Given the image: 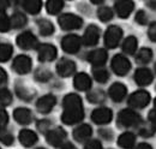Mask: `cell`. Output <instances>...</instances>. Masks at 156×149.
Instances as JSON below:
<instances>
[{
  "instance_id": "obj_45",
  "label": "cell",
  "mask_w": 156,
  "mask_h": 149,
  "mask_svg": "<svg viewBox=\"0 0 156 149\" xmlns=\"http://www.w3.org/2000/svg\"><path fill=\"white\" fill-rule=\"evenodd\" d=\"M149 120H150V123L153 125V129L156 130V108L153 110V111H150V113H149Z\"/></svg>"
},
{
  "instance_id": "obj_27",
  "label": "cell",
  "mask_w": 156,
  "mask_h": 149,
  "mask_svg": "<svg viewBox=\"0 0 156 149\" xmlns=\"http://www.w3.org/2000/svg\"><path fill=\"white\" fill-rule=\"evenodd\" d=\"M137 38L135 36H129L127 38H125L124 43H122V51L126 54H135V52L137 51Z\"/></svg>"
},
{
  "instance_id": "obj_54",
  "label": "cell",
  "mask_w": 156,
  "mask_h": 149,
  "mask_svg": "<svg viewBox=\"0 0 156 149\" xmlns=\"http://www.w3.org/2000/svg\"><path fill=\"white\" fill-rule=\"evenodd\" d=\"M0 149H1V148H0Z\"/></svg>"
},
{
  "instance_id": "obj_3",
  "label": "cell",
  "mask_w": 156,
  "mask_h": 149,
  "mask_svg": "<svg viewBox=\"0 0 156 149\" xmlns=\"http://www.w3.org/2000/svg\"><path fill=\"white\" fill-rule=\"evenodd\" d=\"M140 117L132 110H122L118 115V124L124 128H130L139 124Z\"/></svg>"
},
{
  "instance_id": "obj_19",
  "label": "cell",
  "mask_w": 156,
  "mask_h": 149,
  "mask_svg": "<svg viewBox=\"0 0 156 149\" xmlns=\"http://www.w3.org/2000/svg\"><path fill=\"white\" fill-rule=\"evenodd\" d=\"M73 84L76 87V89L80 90V92H85L88 89H90L91 87V79L90 77L84 72H80L75 76V79H73Z\"/></svg>"
},
{
  "instance_id": "obj_49",
  "label": "cell",
  "mask_w": 156,
  "mask_h": 149,
  "mask_svg": "<svg viewBox=\"0 0 156 149\" xmlns=\"http://www.w3.org/2000/svg\"><path fill=\"white\" fill-rule=\"evenodd\" d=\"M61 149H77L72 143H65V144H62V148Z\"/></svg>"
},
{
  "instance_id": "obj_13",
  "label": "cell",
  "mask_w": 156,
  "mask_h": 149,
  "mask_svg": "<svg viewBox=\"0 0 156 149\" xmlns=\"http://www.w3.org/2000/svg\"><path fill=\"white\" fill-rule=\"evenodd\" d=\"M13 70L20 74H28L31 70V59L28 56H18L13 60Z\"/></svg>"
},
{
  "instance_id": "obj_40",
  "label": "cell",
  "mask_w": 156,
  "mask_h": 149,
  "mask_svg": "<svg viewBox=\"0 0 156 149\" xmlns=\"http://www.w3.org/2000/svg\"><path fill=\"white\" fill-rule=\"evenodd\" d=\"M37 128H39V130L41 132H48V131L51 130V122H48V120H41L37 123Z\"/></svg>"
},
{
  "instance_id": "obj_2",
  "label": "cell",
  "mask_w": 156,
  "mask_h": 149,
  "mask_svg": "<svg viewBox=\"0 0 156 149\" xmlns=\"http://www.w3.org/2000/svg\"><path fill=\"white\" fill-rule=\"evenodd\" d=\"M58 23L60 28H62L64 30H73V29H78L82 27L83 20L80 17H78L73 13H65L59 17Z\"/></svg>"
},
{
  "instance_id": "obj_23",
  "label": "cell",
  "mask_w": 156,
  "mask_h": 149,
  "mask_svg": "<svg viewBox=\"0 0 156 149\" xmlns=\"http://www.w3.org/2000/svg\"><path fill=\"white\" fill-rule=\"evenodd\" d=\"M20 142L24 147H31L37 142V135L34 131L24 129L20 132Z\"/></svg>"
},
{
  "instance_id": "obj_41",
  "label": "cell",
  "mask_w": 156,
  "mask_h": 149,
  "mask_svg": "<svg viewBox=\"0 0 156 149\" xmlns=\"http://www.w3.org/2000/svg\"><path fill=\"white\" fill-rule=\"evenodd\" d=\"M0 142H2L6 146H10L13 143V136L10 133H2L0 135Z\"/></svg>"
},
{
  "instance_id": "obj_10",
  "label": "cell",
  "mask_w": 156,
  "mask_h": 149,
  "mask_svg": "<svg viewBox=\"0 0 156 149\" xmlns=\"http://www.w3.org/2000/svg\"><path fill=\"white\" fill-rule=\"evenodd\" d=\"M16 42L22 49H33L37 47V40L30 31H24L20 34Z\"/></svg>"
},
{
  "instance_id": "obj_37",
  "label": "cell",
  "mask_w": 156,
  "mask_h": 149,
  "mask_svg": "<svg viewBox=\"0 0 156 149\" xmlns=\"http://www.w3.org/2000/svg\"><path fill=\"white\" fill-rule=\"evenodd\" d=\"M11 28L10 18L6 16L5 12L0 11V33H5Z\"/></svg>"
},
{
  "instance_id": "obj_35",
  "label": "cell",
  "mask_w": 156,
  "mask_h": 149,
  "mask_svg": "<svg viewBox=\"0 0 156 149\" xmlns=\"http://www.w3.org/2000/svg\"><path fill=\"white\" fill-rule=\"evenodd\" d=\"M98 16L100 20L108 22V20H111V19L113 18V11L109 7H101V9H98Z\"/></svg>"
},
{
  "instance_id": "obj_47",
  "label": "cell",
  "mask_w": 156,
  "mask_h": 149,
  "mask_svg": "<svg viewBox=\"0 0 156 149\" xmlns=\"http://www.w3.org/2000/svg\"><path fill=\"white\" fill-rule=\"evenodd\" d=\"M9 6H10V1L9 0H0V11L4 12Z\"/></svg>"
},
{
  "instance_id": "obj_34",
  "label": "cell",
  "mask_w": 156,
  "mask_h": 149,
  "mask_svg": "<svg viewBox=\"0 0 156 149\" xmlns=\"http://www.w3.org/2000/svg\"><path fill=\"white\" fill-rule=\"evenodd\" d=\"M16 93L17 95L20 96L22 100H24V101H30L31 99H33V92L31 90H29V89H27L24 85H18V87H16Z\"/></svg>"
},
{
  "instance_id": "obj_26",
  "label": "cell",
  "mask_w": 156,
  "mask_h": 149,
  "mask_svg": "<svg viewBox=\"0 0 156 149\" xmlns=\"http://www.w3.org/2000/svg\"><path fill=\"white\" fill-rule=\"evenodd\" d=\"M37 27H39L40 34L43 36H48V35L54 33V25L52 24V22H49L47 19L37 20Z\"/></svg>"
},
{
  "instance_id": "obj_48",
  "label": "cell",
  "mask_w": 156,
  "mask_h": 149,
  "mask_svg": "<svg viewBox=\"0 0 156 149\" xmlns=\"http://www.w3.org/2000/svg\"><path fill=\"white\" fill-rule=\"evenodd\" d=\"M135 149H153V148H151V146L148 144V143H139Z\"/></svg>"
},
{
  "instance_id": "obj_21",
  "label": "cell",
  "mask_w": 156,
  "mask_h": 149,
  "mask_svg": "<svg viewBox=\"0 0 156 149\" xmlns=\"http://www.w3.org/2000/svg\"><path fill=\"white\" fill-rule=\"evenodd\" d=\"M88 60L94 65V66H102L106 61H107V52L105 49H95L93 52L89 53L88 56Z\"/></svg>"
},
{
  "instance_id": "obj_46",
  "label": "cell",
  "mask_w": 156,
  "mask_h": 149,
  "mask_svg": "<svg viewBox=\"0 0 156 149\" xmlns=\"http://www.w3.org/2000/svg\"><path fill=\"white\" fill-rule=\"evenodd\" d=\"M6 81H7V74H6V71L4 69L0 67V85L4 84Z\"/></svg>"
},
{
  "instance_id": "obj_36",
  "label": "cell",
  "mask_w": 156,
  "mask_h": 149,
  "mask_svg": "<svg viewBox=\"0 0 156 149\" xmlns=\"http://www.w3.org/2000/svg\"><path fill=\"white\" fill-rule=\"evenodd\" d=\"M12 102V94L10 93V90L2 88L0 89V106H7Z\"/></svg>"
},
{
  "instance_id": "obj_7",
  "label": "cell",
  "mask_w": 156,
  "mask_h": 149,
  "mask_svg": "<svg viewBox=\"0 0 156 149\" xmlns=\"http://www.w3.org/2000/svg\"><path fill=\"white\" fill-rule=\"evenodd\" d=\"M112 118H113V112L107 107H98L91 113L93 122L98 125H105V124L111 123Z\"/></svg>"
},
{
  "instance_id": "obj_11",
  "label": "cell",
  "mask_w": 156,
  "mask_h": 149,
  "mask_svg": "<svg viewBox=\"0 0 156 149\" xmlns=\"http://www.w3.org/2000/svg\"><path fill=\"white\" fill-rule=\"evenodd\" d=\"M76 71V64L66 58L60 59L57 64V72L61 77H70L71 74H75Z\"/></svg>"
},
{
  "instance_id": "obj_8",
  "label": "cell",
  "mask_w": 156,
  "mask_h": 149,
  "mask_svg": "<svg viewBox=\"0 0 156 149\" xmlns=\"http://www.w3.org/2000/svg\"><path fill=\"white\" fill-rule=\"evenodd\" d=\"M80 38L77 35H66L61 41V47L66 53H77L80 48Z\"/></svg>"
},
{
  "instance_id": "obj_5",
  "label": "cell",
  "mask_w": 156,
  "mask_h": 149,
  "mask_svg": "<svg viewBox=\"0 0 156 149\" xmlns=\"http://www.w3.org/2000/svg\"><path fill=\"white\" fill-rule=\"evenodd\" d=\"M111 65H112L113 71H114L118 76H124V74H126L130 71V69H131V63H130V60H129L126 56H121V54L114 56V58L112 59Z\"/></svg>"
},
{
  "instance_id": "obj_1",
  "label": "cell",
  "mask_w": 156,
  "mask_h": 149,
  "mask_svg": "<svg viewBox=\"0 0 156 149\" xmlns=\"http://www.w3.org/2000/svg\"><path fill=\"white\" fill-rule=\"evenodd\" d=\"M64 112L61 115L62 123L73 125L84 118V111L82 106V99L77 94H67L62 100Z\"/></svg>"
},
{
  "instance_id": "obj_44",
  "label": "cell",
  "mask_w": 156,
  "mask_h": 149,
  "mask_svg": "<svg viewBox=\"0 0 156 149\" xmlns=\"http://www.w3.org/2000/svg\"><path fill=\"white\" fill-rule=\"evenodd\" d=\"M136 20L139 23V24H145L147 23V15L144 11H138L136 15Z\"/></svg>"
},
{
  "instance_id": "obj_29",
  "label": "cell",
  "mask_w": 156,
  "mask_h": 149,
  "mask_svg": "<svg viewBox=\"0 0 156 149\" xmlns=\"http://www.w3.org/2000/svg\"><path fill=\"white\" fill-rule=\"evenodd\" d=\"M10 22H11V27L13 29H20L27 24V17L23 13L17 12V13L12 15V17L10 18Z\"/></svg>"
},
{
  "instance_id": "obj_12",
  "label": "cell",
  "mask_w": 156,
  "mask_h": 149,
  "mask_svg": "<svg viewBox=\"0 0 156 149\" xmlns=\"http://www.w3.org/2000/svg\"><path fill=\"white\" fill-rule=\"evenodd\" d=\"M58 54L57 48L53 45L49 43H43L39 47V60L47 63V61H52L55 59V56Z\"/></svg>"
},
{
  "instance_id": "obj_4",
  "label": "cell",
  "mask_w": 156,
  "mask_h": 149,
  "mask_svg": "<svg viewBox=\"0 0 156 149\" xmlns=\"http://www.w3.org/2000/svg\"><path fill=\"white\" fill-rule=\"evenodd\" d=\"M122 37V30L117 27V25H112L107 29L106 34H105V45L108 48H115L120 40Z\"/></svg>"
},
{
  "instance_id": "obj_42",
  "label": "cell",
  "mask_w": 156,
  "mask_h": 149,
  "mask_svg": "<svg viewBox=\"0 0 156 149\" xmlns=\"http://www.w3.org/2000/svg\"><path fill=\"white\" fill-rule=\"evenodd\" d=\"M84 149H102V146H101V143L98 142V140H93V141H89L85 144Z\"/></svg>"
},
{
  "instance_id": "obj_30",
  "label": "cell",
  "mask_w": 156,
  "mask_h": 149,
  "mask_svg": "<svg viewBox=\"0 0 156 149\" xmlns=\"http://www.w3.org/2000/svg\"><path fill=\"white\" fill-rule=\"evenodd\" d=\"M13 48L9 43H0V63L7 61L12 56Z\"/></svg>"
},
{
  "instance_id": "obj_9",
  "label": "cell",
  "mask_w": 156,
  "mask_h": 149,
  "mask_svg": "<svg viewBox=\"0 0 156 149\" xmlns=\"http://www.w3.org/2000/svg\"><path fill=\"white\" fill-rule=\"evenodd\" d=\"M66 138V132L62 130L61 128H55L52 129L46 133V140L47 142L53 146V147H60L64 144V141Z\"/></svg>"
},
{
  "instance_id": "obj_24",
  "label": "cell",
  "mask_w": 156,
  "mask_h": 149,
  "mask_svg": "<svg viewBox=\"0 0 156 149\" xmlns=\"http://www.w3.org/2000/svg\"><path fill=\"white\" fill-rule=\"evenodd\" d=\"M136 136L132 132H124L118 138V144L124 149H131L135 146Z\"/></svg>"
},
{
  "instance_id": "obj_32",
  "label": "cell",
  "mask_w": 156,
  "mask_h": 149,
  "mask_svg": "<svg viewBox=\"0 0 156 149\" xmlns=\"http://www.w3.org/2000/svg\"><path fill=\"white\" fill-rule=\"evenodd\" d=\"M93 74H94V78H95L98 82H100V83H105V82H107L108 78H109L108 71H107L106 69H103L102 66H98L96 69H94Z\"/></svg>"
},
{
  "instance_id": "obj_51",
  "label": "cell",
  "mask_w": 156,
  "mask_h": 149,
  "mask_svg": "<svg viewBox=\"0 0 156 149\" xmlns=\"http://www.w3.org/2000/svg\"><path fill=\"white\" fill-rule=\"evenodd\" d=\"M155 108H156V99H155Z\"/></svg>"
},
{
  "instance_id": "obj_14",
  "label": "cell",
  "mask_w": 156,
  "mask_h": 149,
  "mask_svg": "<svg viewBox=\"0 0 156 149\" xmlns=\"http://www.w3.org/2000/svg\"><path fill=\"white\" fill-rule=\"evenodd\" d=\"M55 104H57L55 96L48 94V95H44V96H42L41 99L37 100L36 108L41 113H49V112L53 110V107L55 106Z\"/></svg>"
},
{
  "instance_id": "obj_17",
  "label": "cell",
  "mask_w": 156,
  "mask_h": 149,
  "mask_svg": "<svg viewBox=\"0 0 156 149\" xmlns=\"http://www.w3.org/2000/svg\"><path fill=\"white\" fill-rule=\"evenodd\" d=\"M126 93H127L126 87L122 83H114V84H112L109 90H108L109 97L113 101H115V102L122 101L125 99V96H126Z\"/></svg>"
},
{
  "instance_id": "obj_16",
  "label": "cell",
  "mask_w": 156,
  "mask_h": 149,
  "mask_svg": "<svg viewBox=\"0 0 156 149\" xmlns=\"http://www.w3.org/2000/svg\"><path fill=\"white\" fill-rule=\"evenodd\" d=\"M98 37H100V29L96 25H89L88 29L85 30L84 35L82 37V41L85 46H95L98 42Z\"/></svg>"
},
{
  "instance_id": "obj_50",
  "label": "cell",
  "mask_w": 156,
  "mask_h": 149,
  "mask_svg": "<svg viewBox=\"0 0 156 149\" xmlns=\"http://www.w3.org/2000/svg\"><path fill=\"white\" fill-rule=\"evenodd\" d=\"M103 1H105V0H91V2H93V4H102V2H103Z\"/></svg>"
},
{
  "instance_id": "obj_18",
  "label": "cell",
  "mask_w": 156,
  "mask_h": 149,
  "mask_svg": "<svg viewBox=\"0 0 156 149\" xmlns=\"http://www.w3.org/2000/svg\"><path fill=\"white\" fill-rule=\"evenodd\" d=\"M154 76L151 74V71L147 67H140L135 72V81L137 84L139 85H148L153 82Z\"/></svg>"
},
{
  "instance_id": "obj_53",
  "label": "cell",
  "mask_w": 156,
  "mask_h": 149,
  "mask_svg": "<svg viewBox=\"0 0 156 149\" xmlns=\"http://www.w3.org/2000/svg\"><path fill=\"white\" fill-rule=\"evenodd\" d=\"M37 149H44V148H37Z\"/></svg>"
},
{
  "instance_id": "obj_22",
  "label": "cell",
  "mask_w": 156,
  "mask_h": 149,
  "mask_svg": "<svg viewBox=\"0 0 156 149\" xmlns=\"http://www.w3.org/2000/svg\"><path fill=\"white\" fill-rule=\"evenodd\" d=\"M93 130L88 124H82L73 131V138L77 142H85L89 140V137L91 136Z\"/></svg>"
},
{
  "instance_id": "obj_15",
  "label": "cell",
  "mask_w": 156,
  "mask_h": 149,
  "mask_svg": "<svg viewBox=\"0 0 156 149\" xmlns=\"http://www.w3.org/2000/svg\"><path fill=\"white\" fill-rule=\"evenodd\" d=\"M118 16L121 18H127L135 9V4L132 0H118L114 5Z\"/></svg>"
},
{
  "instance_id": "obj_39",
  "label": "cell",
  "mask_w": 156,
  "mask_h": 149,
  "mask_svg": "<svg viewBox=\"0 0 156 149\" xmlns=\"http://www.w3.org/2000/svg\"><path fill=\"white\" fill-rule=\"evenodd\" d=\"M9 123V114L7 112L2 108H0V131H2V129L6 126V124Z\"/></svg>"
},
{
  "instance_id": "obj_6",
  "label": "cell",
  "mask_w": 156,
  "mask_h": 149,
  "mask_svg": "<svg viewBox=\"0 0 156 149\" xmlns=\"http://www.w3.org/2000/svg\"><path fill=\"white\" fill-rule=\"evenodd\" d=\"M150 102V94L145 90H137L129 99V104L135 108H144Z\"/></svg>"
},
{
  "instance_id": "obj_43",
  "label": "cell",
  "mask_w": 156,
  "mask_h": 149,
  "mask_svg": "<svg viewBox=\"0 0 156 149\" xmlns=\"http://www.w3.org/2000/svg\"><path fill=\"white\" fill-rule=\"evenodd\" d=\"M148 35H149V38L151 41L156 42V22H154L153 24H150L149 30H148Z\"/></svg>"
},
{
  "instance_id": "obj_28",
  "label": "cell",
  "mask_w": 156,
  "mask_h": 149,
  "mask_svg": "<svg viewBox=\"0 0 156 149\" xmlns=\"http://www.w3.org/2000/svg\"><path fill=\"white\" fill-rule=\"evenodd\" d=\"M62 7H64L62 0H48L46 4V9L49 15H57L61 11Z\"/></svg>"
},
{
  "instance_id": "obj_31",
  "label": "cell",
  "mask_w": 156,
  "mask_h": 149,
  "mask_svg": "<svg viewBox=\"0 0 156 149\" xmlns=\"http://www.w3.org/2000/svg\"><path fill=\"white\" fill-rule=\"evenodd\" d=\"M153 58V52L149 48H142L139 49V52L137 53V61H139L140 64H148Z\"/></svg>"
},
{
  "instance_id": "obj_33",
  "label": "cell",
  "mask_w": 156,
  "mask_h": 149,
  "mask_svg": "<svg viewBox=\"0 0 156 149\" xmlns=\"http://www.w3.org/2000/svg\"><path fill=\"white\" fill-rule=\"evenodd\" d=\"M105 99H106V95L101 89H95L88 94V100L93 104H101L102 101H105Z\"/></svg>"
},
{
  "instance_id": "obj_20",
  "label": "cell",
  "mask_w": 156,
  "mask_h": 149,
  "mask_svg": "<svg viewBox=\"0 0 156 149\" xmlns=\"http://www.w3.org/2000/svg\"><path fill=\"white\" fill-rule=\"evenodd\" d=\"M13 118L17 123H20L22 125H28L31 123L33 120V115H31V112L29 111L28 108H16L13 112Z\"/></svg>"
},
{
  "instance_id": "obj_52",
  "label": "cell",
  "mask_w": 156,
  "mask_h": 149,
  "mask_svg": "<svg viewBox=\"0 0 156 149\" xmlns=\"http://www.w3.org/2000/svg\"><path fill=\"white\" fill-rule=\"evenodd\" d=\"M155 72H156V64H155Z\"/></svg>"
},
{
  "instance_id": "obj_25",
  "label": "cell",
  "mask_w": 156,
  "mask_h": 149,
  "mask_svg": "<svg viewBox=\"0 0 156 149\" xmlns=\"http://www.w3.org/2000/svg\"><path fill=\"white\" fill-rule=\"evenodd\" d=\"M23 6L24 9L31 13V15H36L41 11L42 7V1L41 0H24L23 1Z\"/></svg>"
},
{
  "instance_id": "obj_38",
  "label": "cell",
  "mask_w": 156,
  "mask_h": 149,
  "mask_svg": "<svg viewBox=\"0 0 156 149\" xmlns=\"http://www.w3.org/2000/svg\"><path fill=\"white\" fill-rule=\"evenodd\" d=\"M51 77H52V74L46 69H39L35 74V78L40 82H46V81L51 79Z\"/></svg>"
}]
</instances>
